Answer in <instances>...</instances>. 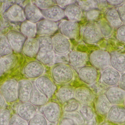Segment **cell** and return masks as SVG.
Here are the masks:
<instances>
[{
    "mask_svg": "<svg viewBox=\"0 0 125 125\" xmlns=\"http://www.w3.org/2000/svg\"><path fill=\"white\" fill-rule=\"evenodd\" d=\"M51 75L55 83L62 85L72 81L74 74L73 70L68 65L65 63H58L52 67Z\"/></svg>",
    "mask_w": 125,
    "mask_h": 125,
    "instance_id": "6da1fadb",
    "label": "cell"
},
{
    "mask_svg": "<svg viewBox=\"0 0 125 125\" xmlns=\"http://www.w3.org/2000/svg\"><path fill=\"white\" fill-rule=\"evenodd\" d=\"M110 54L106 51L95 50L90 55L89 60L95 68L104 70L110 65Z\"/></svg>",
    "mask_w": 125,
    "mask_h": 125,
    "instance_id": "7a4b0ae2",
    "label": "cell"
},
{
    "mask_svg": "<svg viewBox=\"0 0 125 125\" xmlns=\"http://www.w3.org/2000/svg\"><path fill=\"white\" fill-rule=\"evenodd\" d=\"M18 83L14 79H9L1 85L0 92L7 102L11 103L18 100Z\"/></svg>",
    "mask_w": 125,
    "mask_h": 125,
    "instance_id": "3957f363",
    "label": "cell"
},
{
    "mask_svg": "<svg viewBox=\"0 0 125 125\" xmlns=\"http://www.w3.org/2000/svg\"><path fill=\"white\" fill-rule=\"evenodd\" d=\"M41 112L47 120L51 123H56L61 118V109L59 105L50 102L42 106Z\"/></svg>",
    "mask_w": 125,
    "mask_h": 125,
    "instance_id": "277c9868",
    "label": "cell"
},
{
    "mask_svg": "<svg viewBox=\"0 0 125 125\" xmlns=\"http://www.w3.org/2000/svg\"><path fill=\"white\" fill-rule=\"evenodd\" d=\"M34 85L38 89L49 99L53 95L56 90L54 82L46 76L42 75L37 78Z\"/></svg>",
    "mask_w": 125,
    "mask_h": 125,
    "instance_id": "5b68a950",
    "label": "cell"
},
{
    "mask_svg": "<svg viewBox=\"0 0 125 125\" xmlns=\"http://www.w3.org/2000/svg\"><path fill=\"white\" fill-rule=\"evenodd\" d=\"M37 34L40 36H49L56 32L58 26L56 22L47 19H42L37 23Z\"/></svg>",
    "mask_w": 125,
    "mask_h": 125,
    "instance_id": "8992f818",
    "label": "cell"
},
{
    "mask_svg": "<svg viewBox=\"0 0 125 125\" xmlns=\"http://www.w3.org/2000/svg\"><path fill=\"white\" fill-rule=\"evenodd\" d=\"M80 26L77 22L70 20L63 21L59 26L61 34L68 39H75L80 31Z\"/></svg>",
    "mask_w": 125,
    "mask_h": 125,
    "instance_id": "52a82bcc",
    "label": "cell"
},
{
    "mask_svg": "<svg viewBox=\"0 0 125 125\" xmlns=\"http://www.w3.org/2000/svg\"><path fill=\"white\" fill-rule=\"evenodd\" d=\"M54 51L58 55H63L70 50L71 44L69 39L61 34H56L53 38Z\"/></svg>",
    "mask_w": 125,
    "mask_h": 125,
    "instance_id": "ba28073f",
    "label": "cell"
},
{
    "mask_svg": "<svg viewBox=\"0 0 125 125\" xmlns=\"http://www.w3.org/2000/svg\"><path fill=\"white\" fill-rule=\"evenodd\" d=\"M105 95L112 105H122L125 99V91L119 87H111L106 90Z\"/></svg>",
    "mask_w": 125,
    "mask_h": 125,
    "instance_id": "9c48e42d",
    "label": "cell"
},
{
    "mask_svg": "<svg viewBox=\"0 0 125 125\" xmlns=\"http://www.w3.org/2000/svg\"><path fill=\"white\" fill-rule=\"evenodd\" d=\"M78 75L81 81L91 85L96 81L98 73L96 69L92 66H84L79 70Z\"/></svg>",
    "mask_w": 125,
    "mask_h": 125,
    "instance_id": "30bf717a",
    "label": "cell"
},
{
    "mask_svg": "<svg viewBox=\"0 0 125 125\" xmlns=\"http://www.w3.org/2000/svg\"><path fill=\"white\" fill-rule=\"evenodd\" d=\"M33 85L31 81L21 80L18 83V100L21 102H29Z\"/></svg>",
    "mask_w": 125,
    "mask_h": 125,
    "instance_id": "8fae6325",
    "label": "cell"
},
{
    "mask_svg": "<svg viewBox=\"0 0 125 125\" xmlns=\"http://www.w3.org/2000/svg\"><path fill=\"white\" fill-rule=\"evenodd\" d=\"M43 64L38 61L28 62L24 68V73L28 78L37 79L42 76L44 72Z\"/></svg>",
    "mask_w": 125,
    "mask_h": 125,
    "instance_id": "7c38bea8",
    "label": "cell"
},
{
    "mask_svg": "<svg viewBox=\"0 0 125 125\" xmlns=\"http://www.w3.org/2000/svg\"><path fill=\"white\" fill-rule=\"evenodd\" d=\"M84 41L89 44L98 42L102 37V34L98 25H90L86 27L83 31Z\"/></svg>",
    "mask_w": 125,
    "mask_h": 125,
    "instance_id": "4fadbf2b",
    "label": "cell"
},
{
    "mask_svg": "<svg viewBox=\"0 0 125 125\" xmlns=\"http://www.w3.org/2000/svg\"><path fill=\"white\" fill-rule=\"evenodd\" d=\"M6 37L13 50L18 53L22 51L26 39L25 36L19 31H10L7 33Z\"/></svg>",
    "mask_w": 125,
    "mask_h": 125,
    "instance_id": "5bb4252c",
    "label": "cell"
},
{
    "mask_svg": "<svg viewBox=\"0 0 125 125\" xmlns=\"http://www.w3.org/2000/svg\"><path fill=\"white\" fill-rule=\"evenodd\" d=\"M5 15L9 21L14 23H22L25 20L24 9L17 4L8 8Z\"/></svg>",
    "mask_w": 125,
    "mask_h": 125,
    "instance_id": "9a60e30c",
    "label": "cell"
},
{
    "mask_svg": "<svg viewBox=\"0 0 125 125\" xmlns=\"http://www.w3.org/2000/svg\"><path fill=\"white\" fill-rule=\"evenodd\" d=\"M16 112L19 117L27 122L36 114V109L29 102H22L17 107Z\"/></svg>",
    "mask_w": 125,
    "mask_h": 125,
    "instance_id": "2e32d148",
    "label": "cell"
},
{
    "mask_svg": "<svg viewBox=\"0 0 125 125\" xmlns=\"http://www.w3.org/2000/svg\"><path fill=\"white\" fill-rule=\"evenodd\" d=\"M120 77V73L117 71L112 67H108L103 72L101 80L107 86L113 87L118 84Z\"/></svg>",
    "mask_w": 125,
    "mask_h": 125,
    "instance_id": "e0dca14e",
    "label": "cell"
},
{
    "mask_svg": "<svg viewBox=\"0 0 125 125\" xmlns=\"http://www.w3.org/2000/svg\"><path fill=\"white\" fill-rule=\"evenodd\" d=\"M24 11L25 20L33 23H37L43 18L41 10L31 2H28L25 5Z\"/></svg>",
    "mask_w": 125,
    "mask_h": 125,
    "instance_id": "ac0fdd59",
    "label": "cell"
},
{
    "mask_svg": "<svg viewBox=\"0 0 125 125\" xmlns=\"http://www.w3.org/2000/svg\"><path fill=\"white\" fill-rule=\"evenodd\" d=\"M107 115L110 121L116 123H122L125 120V108L122 105H112Z\"/></svg>",
    "mask_w": 125,
    "mask_h": 125,
    "instance_id": "d6986e66",
    "label": "cell"
},
{
    "mask_svg": "<svg viewBox=\"0 0 125 125\" xmlns=\"http://www.w3.org/2000/svg\"><path fill=\"white\" fill-rule=\"evenodd\" d=\"M44 18L56 22L62 19L65 16L64 10L57 5H54L44 10H41Z\"/></svg>",
    "mask_w": 125,
    "mask_h": 125,
    "instance_id": "ffe728a7",
    "label": "cell"
},
{
    "mask_svg": "<svg viewBox=\"0 0 125 125\" xmlns=\"http://www.w3.org/2000/svg\"><path fill=\"white\" fill-rule=\"evenodd\" d=\"M74 98L81 104L89 105L93 100L94 94L89 88L80 87L75 89Z\"/></svg>",
    "mask_w": 125,
    "mask_h": 125,
    "instance_id": "44dd1931",
    "label": "cell"
},
{
    "mask_svg": "<svg viewBox=\"0 0 125 125\" xmlns=\"http://www.w3.org/2000/svg\"><path fill=\"white\" fill-rule=\"evenodd\" d=\"M88 56L86 53L73 51L69 55V62L74 68H81L84 66L88 60Z\"/></svg>",
    "mask_w": 125,
    "mask_h": 125,
    "instance_id": "7402d4cb",
    "label": "cell"
},
{
    "mask_svg": "<svg viewBox=\"0 0 125 125\" xmlns=\"http://www.w3.org/2000/svg\"><path fill=\"white\" fill-rule=\"evenodd\" d=\"M110 65L120 73H125V53L114 52L110 57Z\"/></svg>",
    "mask_w": 125,
    "mask_h": 125,
    "instance_id": "603a6c76",
    "label": "cell"
},
{
    "mask_svg": "<svg viewBox=\"0 0 125 125\" xmlns=\"http://www.w3.org/2000/svg\"><path fill=\"white\" fill-rule=\"evenodd\" d=\"M39 51L37 39L34 37L27 38L22 50L23 54L26 56L33 57L37 55Z\"/></svg>",
    "mask_w": 125,
    "mask_h": 125,
    "instance_id": "cb8c5ba5",
    "label": "cell"
},
{
    "mask_svg": "<svg viewBox=\"0 0 125 125\" xmlns=\"http://www.w3.org/2000/svg\"><path fill=\"white\" fill-rule=\"evenodd\" d=\"M65 16L69 20L77 22L81 19L82 12L80 7L75 4H71L65 7L64 10Z\"/></svg>",
    "mask_w": 125,
    "mask_h": 125,
    "instance_id": "d4e9b609",
    "label": "cell"
},
{
    "mask_svg": "<svg viewBox=\"0 0 125 125\" xmlns=\"http://www.w3.org/2000/svg\"><path fill=\"white\" fill-rule=\"evenodd\" d=\"M75 89L70 86L65 85L59 88L56 94V96L58 101L64 104L73 98H74Z\"/></svg>",
    "mask_w": 125,
    "mask_h": 125,
    "instance_id": "484cf974",
    "label": "cell"
},
{
    "mask_svg": "<svg viewBox=\"0 0 125 125\" xmlns=\"http://www.w3.org/2000/svg\"><path fill=\"white\" fill-rule=\"evenodd\" d=\"M20 32L25 37H34L37 34L36 24L25 20L20 25Z\"/></svg>",
    "mask_w": 125,
    "mask_h": 125,
    "instance_id": "4316f807",
    "label": "cell"
},
{
    "mask_svg": "<svg viewBox=\"0 0 125 125\" xmlns=\"http://www.w3.org/2000/svg\"><path fill=\"white\" fill-rule=\"evenodd\" d=\"M48 99L49 98L40 92L35 87V85H33L29 102L34 106H43L47 103Z\"/></svg>",
    "mask_w": 125,
    "mask_h": 125,
    "instance_id": "83f0119b",
    "label": "cell"
},
{
    "mask_svg": "<svg viewBox=\"0 0 125 125\" xmlns=\"http://www.w3.org/2000/svg\"><path fill=\"white\" fill-rule=\"evenodd\" d=\"M112 105L107 99L105 94L101 95L96 100V110L97 112L101 115L107 114Z\"/></svg>",
    "mask_w": 125,
    "mask_h": 125,
    "instance_id": "f1b7e54d",
    "label": "cell"
},
{
    "mask_svg": "<svg viewBox=\"0 0 125 125\" xmlns=\"http://www.w3.org/2000/svg\"><path fill=\"white\" fill-rule=\"evenodd\" d=\"M40 51H54L52 38L49 36H39L37 38Z\"/></svg>",
    "mask_w": 125,
    "mask_h": 125,
    "instance_id": "f546056e",
    "label": "cell"
},
{
    "mask_svg": "<svg viewBox=\"0 0 125 125\" xmlns=\"http://www.w3.org/2000/svg\"><path fill=\"white\" fill-rule=\"evenodd\" d=\"M36 57L37 61L41 62L42 64L50 65L54 61V51H39Z\"/></svg>",
    "mask_w": 125,
    "mask_h": 125,
    "instance_id": "4dcf8cb0",
    "label": "cell"
},
{
    "mask_svg": "<svg viewBox=\"0 0 125 125\" xmlns=\"http://www.w3.org/2000/svg\"><path fill=\"white\" fill-rule=\"evenodd\" d=\"M105 17L108 23L113 27H118L121 25L122 22L119 17L117 10L111 9L108 10L105 14Z\"/></svg>",
    "mask_w": 125,
    "mask_h": 125,
    "instance_id": "1f68e13d",
    "label": "cell"
},
{
    "mask_svg": "<svg viewBox=\"0 0 125 125\" xmlns=\"http://www.w3.org/2000/svg\"><path fill=\"white\" fill-rule=\"evenodd\" d=\"M79 112L86 122H91L94 118V110L89 105H82L80 107Z\"/></svg>",
    "mask_w": 125,
    "mask_h": 125,
    "instance_id": "d6a6232c",
    "label": "cell"
},
{
    "mask_svg": "<svg viewBox=\"0 0 125 125\" xmlns=\"http://www.w3.org/2000/svg\"><path fill=\"white\" fill-rule=\"evenodd\" d=\"M81 106V104L75 98H73L63 104L62 110L66 113H75L79 110Z\"/></svg>",
    "mask_w": 125,
    "mask_h": 125,
    "instance_id": "836d02e7",
    "label": "cell"
},
{
    "mask_svg": "<svg viewBox=\"0 0 125 125\" xmlns=\"http://www.w3.org/2000/svg\"><path fill=\"white\" fill-rule=\"evenodd\" d=\"M4 71H9L12 69L16 62V57L12 54L2 56L0 60Z\"/></svg>",
    "mask_w": 125,
    "mask_h": 125,
    "instance_id": "e575fe53",
    "label": "cell"
},
{
    "mask_svg": "<svg viewBox=\"0 0 125 125\" xmlns=\"http://www.w3.org/2000/svg\"><path fill=\"white\" fill-rule=\"evenodd\" d=\"M12 50L6 36L4 35L1 36L0 37V56H6L11 54Z\"/></svg>",
    "mask_w": 125,
    "mask_h": 125,
    "instance_id": "d590c367",
    "label": "cell"
},
{
    "mask_svg": "<svg viewBox=\"0 0 125 125\" xmlns=\"http://www.w3.org/2000/svg\"><path fill=\"white\" fill-rule=\"evenodd\" d=\"M27 125H48V121L43 115L36 114L28 121Z\"/></svg>",
    "mask_w": 125,
    "mask_h": 125,
    "instance_id": "8d00e7d4",
    "label": "cell"
},
{
    "mask_svg": "<svg viewBox=\"0 0 125 125\" xmlns=\"http://www.w3.org/2000/svg\"><path fill=\"white\" fill-rule=\"evenodd\" d=\"M31 3L38 8L40 10H44L54 5V1L52 0H32Z\"/></svg>",
    "mask_w": 125,
    "mask_h": 125,
    "instance_id": "74e56055",
    "label": "cell"
},
{
    "mask_svg": "<svg viewBox=\"0 0 125 125\" xmlns=\"http://www.w3.org/2000/svg\"><path fill=\"white\" fill-rule=\"evenodd\" d=\"M98 27L102 35L106 37L111 34L113 31L112 26L105 21L101 22Z\"/></svg>",
    "mask_w": 125,
    "mask_h": 125,
    "instance_id": "f35d334b",
    "label": "cell"
},
{
    "mask_svg": "<svg viewBox=\"0 0 125 125\" xmlns=\"http://www.w3.org/2000/svg\"><path fill=\"white\" fill-rule=\"evenodd\" d=\"M10 118V113L8 110H0V125H8Z\"/></svg>",
    "mask_w": 125,
    "mask_h": 125,
    "instance_id": "ab89813d",
    "label": "cell"
},
{
    "mask_svg": "<svg viewBox=\"0 0 125 125\" xmlns=\"http://www.w3.org/2000/svg\"><path fill=\"white\" fill-rule=\"evenodd\" d=\"M8 125H27V122L17 114L11 117Z\"/></svg>",
    "mask_w": 125,
    "mask_h": 125,
    "instance_id": "60d3db41",
    "label": "cell"
},
{
    "mask_svg": "<svg viewBox=\"0 0 125 125\" xmlns=\"http://www.w3.org/2000/svg\"><path fill=\"white\" fill-rule=\"evenodd\" d=\"M100 14V11L95 9H91L88 10L86 13L87 18L90 20H93L97 19Z\"/></svg>",
    "mask_w": 125,
    "mask_h": 125,
    "instance_id": "b9f144b4",
    "label": "cell"
},
{
    "mask_svg": "<svg viewBox=\"0 0 125 125\" xmlns=\"http://www.w3.org/2000/svg\"><path fill=\"white\" fill-rule=\"evenodd\" d=\"M67 114H69V115L67 116L71 117L73 119H74L77 125H83L85 123L84 119H83V118L81 117V114L79 113L75 112V113H67Z\"/></svg>",
    "mask_w": 125,
    "mask_h": 125,
    "instance_id": "7bdbcfd3",
    "label": "cell"
},
{
    "mask_svg": "<svg viewBox=\"0 0 125 125\" xmlns=\"http://www.w3.org/2000/svg\"><path fill=\"white\" fill-rule=\"evenodd\" d=\"M116 34L119 41L125 42V24L121 25L118 27Z\"/></svg>",
    "mask_w": 125,
    "mask_h": 125,
    "instance_id": "ee69618b",
    "label": "cell"
},
{
    "mask_svg": "<svg viewBox=\"0 0 125 125\" xmlns=\"http://www.w3.org/2000/svg\"><path fill=\"white\" fill-rule=\"evenodd\" d=\"M59 125H77V124L72 118L65 116L60 119Z\"/></svg>",
    "mask_w": 125,
    "mask_h": 125,
    "instance_id": "f6af8a7d",
    "label": "cell"
},
{
    "mask_svg": "<svg viewBox=\"0 0 125 125\" xmlns=\"http://www.w3.org/2000/svg\"><path fill=\"white\" fill-rule=\"evenodd\" d=\"M117 11L122 23L125 24V3L121 4L118 7Z\"/></svg>",
    "mask_w": 125,
    "mask_h": 125,
    "instance_id": "bcb514c9",
    "label": "cell"
},
{
    "mask_svg": "<svg viewBox=\"0 0 125 125\" xmlns=\"http://www.w3.org/2000/svg\"><path fill=\"white\" fill-rule=\"evenodd\" d=\"M74 0H56V5L62 8L64 7L67 6L70 4L73 3Z\"/></svg>",
    "mask_w": 125,
    "mask_h": 125,
    "instance_id": "7dc6e473",
    "label": "cell"
},
{
    "mask_svg": "<svg viewBox=\"0 0 125 125\" xmlns=\"http://www.w3.org/2000/svg\"><path fill=\"white\" fill-rule=\"evenodd\" d=\"M119 87L125 91V73L120 75L119 81L118 83Z\"/></svg>",
    "mask_w": 125,
    "mask_h": 125,
    "instance_id": "c3c4849f",
    "label": "cell"
},
{
    "mask_svg": "<svg viewBox=\"0 0 125 125\" xmlns=\"http://www.w3.org/2000/svg\"><path fill=\"white\" fill-rule=\"evenodd\" d=\"M124 0H107V3L110 4V5L112 6H117L121 4L123 2H124Z\"/></svg>",
    "mask_w": 125,
    "mask_h": 125,
    "instance_id": "681fc988",
    "label": "cell"
},
{
    "mask_svg": "<svg viewBox=\"0 0 125 125\" xmlns=\"http://www.w3.org/2000/svg\"><path fill=\"white\" fill-rule=\"evenodd\" d=\"M6 101L0 92V110L3 109L6 104Z\"/></svg>",
    "mask_w": 125,
    "mask_h": 125,
    "instance_id": "f907efd6",
    "label": "cell"
},
{
    "mask_svg": "<svg viewBox=\"0 0 125 125\" xmlns=\"http://www.w3.org/2000/svg\"><path fill=\"white\" fill-rule=\"evenodd\" d=\"M3 72V67H2V65L1 62L0 61V76L2 74Z\"/></svg>",
    "mask_w": 125,
    "mask_h": 125,
    "instance_id": "816d5d0a",
    "label": "cell"
},
{
    "mask_svg": "<svg viewBox=\"0 0 125 125\" xmlns=\"http://www.w3.org/2000/svg\"><path fill=\"white\" fill-rule=\"evenodd\" d=\"M124 104V107L125 108V100H124V104Z\"/></svg>",
    "mask_w": 125,
    "mask_h": 125,
    "instance_id": "f5cc1de1",
    "label": "cell"
},
{
    "mask_svg": "<svg viewBox=\"0 0 125 125\" xmlns=\"http://www.w3.org/2000/svg\"><path fill=\"white\" fill-rule=\"evenodd\" d=\"M108 125V124H102V125Z\"/></svg>",
    "mask_w": 125,
    "mask_h": 125,
    "instance_id": "db71d44e",
    "label": "cell"
}]
</instances>
